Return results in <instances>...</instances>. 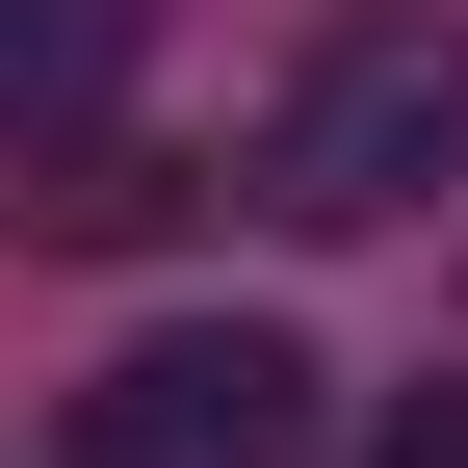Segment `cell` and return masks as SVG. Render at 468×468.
Listing matches in <instances>:
<instances>
[{"label":"cell","mask_w":468,"mask_h":468,"mask_svg":"<svg viewBox=\"0 0 468 468\" xmlns=\"http://www.w3.org/2000/svg\"><path fill=\"white\" fill-rule=\"evenodd\" d=\"M313 442H338V390H313V338H261V313L131 338L104 417H79V468H313Z\"/></svg>","instance_id":"2"},{"label":"cell","mask_w":468,"mask_h":468,"mask_svg":"<svg viewBox=\"0 0 468 468\" xmlns=\"http://www.w3.org/2000/svg\"><path fill=\"white\" fill-rule=\"evenodd\" d=\"M365 468H468V365H442V390H390V442H365Z\"/></svg>","instance_id":"4"},{"label":"cell","mask_w":468,"mask_h":468,"mask_svg":"<svg viewBox=\"0 0 468 468\" xmlns=\"http://www.w3.org/2000/svg\"><path fill=\"white\" fill-rule=\"evenodd\" d=\"M131 52H156V0H0V156L104 131V104H131Z\"/></svg>","instance_id":"3"},{"label":"cell","mask_w":468,"mask_h":468,"mask_svg":"<svg viewBox=\"0 0 468 468\" xmlns=\"http://www.w3.org/2000/svg\"><path fill=\"white\" fill-rule=\"evenodd\" d=\"M468 183V27H313L286 52V104H261V208L286 234H390V208H442Z\"/></svg>","instance_id":"1"}]
</instances>
